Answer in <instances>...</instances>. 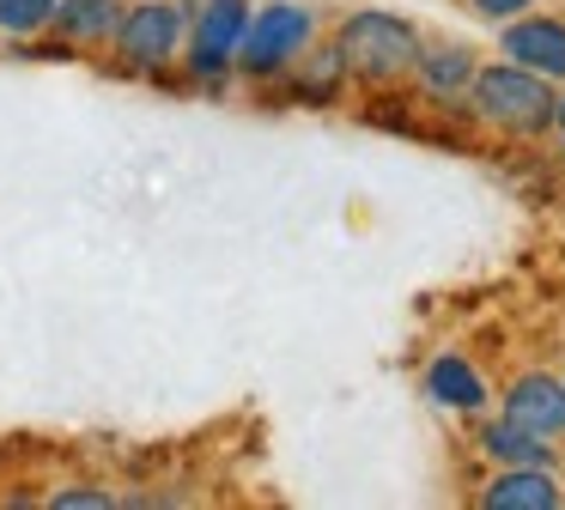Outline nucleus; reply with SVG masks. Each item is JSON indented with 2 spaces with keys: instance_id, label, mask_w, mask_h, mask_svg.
<instances>
[{
  "instance_id": "obj_1",
  "label": "nucleus",
  "mask_w": 565,
  "mask_h": 510,
  "mask_svg": "<svg viewBox=\"0 0 565 510\" xmlns=\"http://www.w3.org/2000/svg\"><path fill=\"white\" fill-rule=\"evenodd\" d=\"M475 109L487 121H499V128L511 134H541L553 121V104L559 97L547 92V73H529V67H480L475 79Z\"/></svg>"
},
{
  "instance_id": "obj_2",
  "label": "nucleus",
  "mask_w": 565,
  "mask_h": 510,
  "mask_svg": "<svg viewBox=\"0 0 565 510\" xmlns=\"http://www.w3.org/2000/svg\"><path fill=\"white\" fill-rule=\"evenodd\" d=\"M341 61L353 73H365V79H395V73H407L419 61V36L395 12H353L341 24Z\"/></svg>"
},
{
  "instance_id": "obj_3",
  "label": "nucleus",
  "mask_w": 565,
  "mask_h": 510,
  "mask_svg": "<svg viewBox=\"0 0 565 510\" xmlns=\"http://www.w3.org/2000/svg\"><path fill=\"white\" fill-rule=\"evenodd\" d=\"M310 43V12L292 7V0H280V7L256 12L244 31V49H237V61H244L249 73H280L286 61H298Z\"/></svg>"
},
{
  "instance_id": "obj_4",
  "label": "nucleus",
  "mask_w": 565,
  "mask_h": 510,
  "mask_svg": "<svg viewBox=\"0 0 565 510\" xmlns=\"http://www.w3.org/2000/svg\"><path fill=\"white\" fill-rule=\"evenodd\" d=\"M244 31H249V0H207V7L195 12V43H189V67H195L201 79L225 73V67L237 61V49H244Z\"/></svg>"
},
{
  "instance_id": "obj_5",
  "label": "nucleus",
  "mask_w": 565,
  "mask_h": 510,
  "mask_svg": "<svg viewBox=\"0 0 565 510\" xmlns=\"http://www.w3.org/2000/svg\"><path fill=\"white\" fill-rule=\"evenodd\" d=\"M116 43H122L128 61H140V67H159V61H171L177 43H183V7L140 0L135 12H122V24H116Z\"/></svg>"
},
{
  "instance_id": "obj_6",
  "label": "nucleus",
  "mask_w": 565,
  "mask_h": 510,
  "mask_svg": "<svg viewBox=\"0 0 565 510\" xmlns=\"http://www.w3.org/2000/svg\"><path fill=\"white\" fill-rule=\"evenodd\" d=\"M504 419L535 432V437L565 432V383H553V376H523V383L504 395Z\"/></svg>"
},
{
  "instance_id": "obj_7",
  "label": "nucleus",
  "mask_w": 565,
  "mask_h": 510,
  "mask_svg": "<svg viewBox=\"0 0 565 510\" xmlns=\"http://www.w3.org/2000/svg\"><path fill=\"white\" fill-rule=\"evenodd\" d=\"M504 55L516 61V67L529 73H547V79H559L565 73V24L559 19H523L504 31Z\"/></svg>"
},
{
  "instance_id": "obj_8",
  "label": "nucleus",
  "mask_w": 565,
  "mask_h": 510,
  "mask_svg": "<svg viewBox=\"0 0 565 510\" xmlns=\"http://www.w3.org/2000/svg\"><path fill=\"white\" fill-rule=\"evenodd\" d=\"M480 504L487 510H553L559 504V486H553L547 468H511V474H499V480L487 486Z\"/></svg>"
},
{
  "instance_id": "obj_9",
  "label": "nucleus",
  "mask_w": 565,
  "mask_h": 510,
  "mask_svg": "<svg viewBox=\"0 0 565 510\" xmlns=\"http://www.w3.org/2000/svg\"><path fill=\"white\" fill-rule=\"evenodd\" d=\"M55 19L67 24L74 43H104V36H116V24H122V7H116V0H55Z\"/></svg>"
},
{
  "instance_id": "obj_10",
  "label": "nucleus",
  "mask_w": 565,
  "mask_h": 510,
  "mask_svg": "<svg viewBox=\"0 0 565 510\" xmlns=\"http://www.w3.org/2000/svg\"><path fill=\"white\" fill-rule=\"evenodd\" d=\"M426 389H431V401H444V407H480V401H487V383H480L462 359H438L426 371Z\"/></svg>"
},
{
  "instance_id": "obj_11",
  "label": "nucleus",
  "mask_w": 565,
  "mask_h": 510,
  "mask_svg": "<svg viewBox=\"0 0 565 510\" xmlns=\"http://www.w3.org/2000/svg\"><path fill=\"white\" fill-rule=\"evenodd\" d=\"M487 456H499V461H511V468H547V437H535V432H523V425H487Z\"/></svg>"
},
{
  "instance_id": "obj_12",
  "label": "nucleus",
  "mask_w": 565,
  "mask_h": 510,
  "mask_svg": "<svg viewBox=\"0 0 565 510\" xmlns=\"http://www.w3.org/2000/svg\"><path fill=\"white\" fill-rule=\"evenodd\" d=\"M419 73H426L431 92H456V85L475 79V55L468 49H431V55H419Z\"/></svg>"
},
{
  "instance_id": "obj_13",
  "label": "nucleus",
  "mask_w": 565,
  "mask_h": 510,
  "mask_svg": "<svg viewBox=\"0 0 565 510\" xmlns=\"http://www.w3.org/2000/svg\"><path fill=\"white\" fill-rule=\"evenodd\" d=\"M50 19H55V0H0V31H13V36L43 31Z\"/></svg>"
},
{
  "instance_id": "obj_14",
  "label": "nucleus",
  "mask_w": 565,
  "mask_h": 510,
  "mask_svg": "<svg viewBox=\"0 0 565 510\" xmlns=\"http://www.w3.org/2000/svg\"><path fill=\"white\" fill-rule=\"evenodd\" d=\"M341 67H347V61H341V49H322V55H317V67H310V79H305V97H322L334 79H341Z\"/></svg>"
},
{
  "instance_id": "obj_15",
  "label": "nucleus",
  "mask_w": 565,
  "mask_h": 510,
  "mask_svg": "<svg viewBox=\"0 0 565 510\" xmlns=\"http://www.w3.org/2000/svg\"><path fill=\"white\" fill-rule=\"evenodd\" d=\"M55 504H62V510H104L110 498H104V492H55Z\"/></svg>"
},
{
  "instance_id": "obj_16",
  "label": "nucleus",
  "mask_w": 565,
  "mask_h": 510,
  "mask_svg": "<svg viewBox=\"0 0 565 510\" xmlns=\"http://www.w3.org/2000/svg\"><path fill=\"white\" fill-rule=\"evenodd\" d=\"M523 7H535V0H475V12H487V19H511Z\"/></svg>"
},
{
  "instance_id": "obj_17",
  "label": "nucleus",
  "mask_w": 565,
  "mask_h": 510,
  "mask_svg": "<svg viewBox=\"0 0 565 510\" xmlns=\"http://www.w3.org/2000/svg\"><path fill=\"white\" fill-rule=\"evenodd\" d=\"M553 121H559V134H565V97H559V104H553Z\"/></svg>"
}]
</instances>
